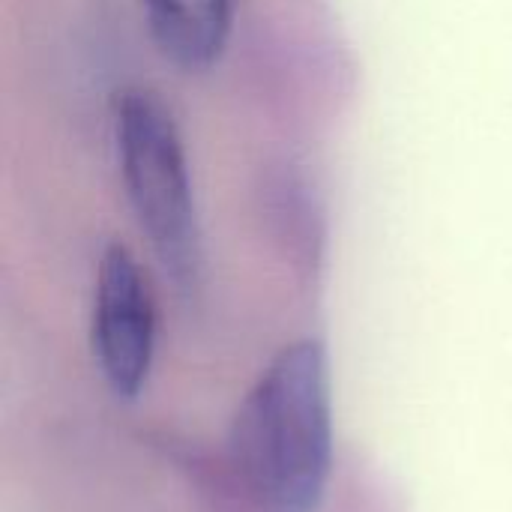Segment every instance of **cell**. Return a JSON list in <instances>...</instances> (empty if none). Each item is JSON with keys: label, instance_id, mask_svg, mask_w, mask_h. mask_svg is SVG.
Listing matches in <instances>:
<instances>
[{"label": "cell", "instance_id": "1", "mask_svg": "<svg viewBox=\"0 0 512 512\" xmlns=\"http://www.w3.org/2000/svg\"><path fill=\"white\" fill-rule=\"evenodd\" d=\"M231 462L270 512H315L333 471L330 363L318 339L285 345L246 393L231 426Z\"/></svg>", "mask_w": 512, "mask_h": 512}, {"label": "cell", "instance_id": "2", "mask_svg": "<svg viewBox=\"0 0 512 512\" xmlns=\"http://www.w3.org/2000/svg\"><path fill=\"white\" fill-rule=\"evenodd\" d=\"M117 165L129 207L156 261L177 288L201 279L204 246L189 159L171 108L147 87H126L114 102Z\"/></svg>", "mask_w": 512, "mask_h": 512}, {"label": "cell", "instance_id": "3", "mask_svg": "<svg viewBox=\"0 0 512 512\" xmlns=\"http://www.w3.org/2000/svg\"><path fill=\"white\" fill-rule=\"evenodd\" d=\"M93 360L120 399H135L150 378L156 354V306L141 264L123 243L105 246L90 309Z\"/></svg>", "mask_w": 512, "mask_h": 512}, {"label": "cell", "instance_id": "4", "mask_svg": "<svg viewBox=\"0 0 512 512\" xmlns=\"http://www.w3.org/2000/svg\"><path fill=\"white\" fill-rule=\"evenodd\" d=\"M156 51L180 72L213 69L231 39L234 0H141Z\"/></svg>", "mask_w": 512, "mask_h": 512}]
</instances>
